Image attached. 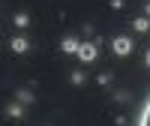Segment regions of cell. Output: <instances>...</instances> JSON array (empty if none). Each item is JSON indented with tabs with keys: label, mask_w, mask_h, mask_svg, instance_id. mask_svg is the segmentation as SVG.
I'll use <instances>...</instances> for the list:
<instances>
[{
	"label": "cell",
	"mask_w": 150,
	"mask_h": 126,
	"mask_svg": "<svg viewBox=\"0 0 150 126\" xmlns=\"http://www.w3.org/2000/svg\"><path fill=\"white\" fill-rule=\"evenodd\" d=\"M75 54H78L81 63H93L99 51H96V45H93V42H78V51H75Z\"/></svg>",
	"instance_id": "6da1fadb"
},
{
	"label": "cell",
	"mask_w": 150,
	"mask_h": 126,
	"mask_svg": "<svg viewBox=\"0 0 150 126\" xmlns=\"http://www.w3.org/2000/svg\"><path fill=\"white\" fill-rule=\"evenodd\" d=\"M111 51H114L117 57H126L132 51V39L129 36H114V42H111Z\"/></svg>",
	"instance_id": "7a4b0ae2"
},
{
	"label": "cell",
	"mask_w": 150,
	"mask_h": 126,
	"mask_svg": "<svg viewBox=\"0 0 150 126\" xmlns=\"http://www.w3.org/2000/svg\"><path fill=\"white\" fill-rule=\"evenodd\" d=\"M6 114H9V117H18V120H21V117H24V105H21L18 99H15V102H9V105H6Z\"/></svg>",
	"instance_id": "3957f363"
},
{
	"label": "cell",
	"mask_w": 150,
	"mask_h": 126,
	"mask_svg": "<svg viewBox=\"0 0 150 126\" xmlns=\"http://www.w3.org/2000/svg\"><path fill=\"white\" fill-rule=\"evenodd\" d=\"M60 48H63L66 54H75V51H78V39H75V36H66V39L60 42Z\"/></svg>",
	"instance_id": "277c9868"
},
{
	"label": "cell",
	"mask_w": 150,
	"mask_h": 126,
	"mask_svg": "<svg viewBox=\"0 0 150 126\" xmlns=\"http://www.w3.org/2000/svg\"><path fill=\"white\" fill-rule=\"evenodd\" d=\"M27 48H30L27 39H21V36H15V39H12V51H15V54H24Z\"/></svg>",
	"instance_id": "5b68a950"
},
{
	"label": "cell",
	"mask_w": 150,
	"mask_h": 126,
	"mask_svg": "<svg viewBox=\"0 0 150 126\" xmlns=\"http://www.w3.org/2000/svg\"><path fill=\"white\" fill-rule=\"evenodd\" d=\"M132 27L138 30V33H147V30H150V21H147V18L141 15V18H135V21H132Z\"/></svg>",
	"instance_id": "8992f818"
},
{
	"label": "cell",
	"mask_w": 150,
	"mask_h": 126,
	"mask_svg": "<svg viewBox=\"0 0 150 126\" xmlns=\"http://www.w3.org/2000/svg\"><path fill=\"white\" fill-rule=\"evenodd\" d=\"M15 99H18L21 105H30V102H33V93H30V90H18V93H15Z\"/></svg>",
	"instance_id": "52a82bcc"
},
{
	"label": "cell",
	"mask_w": 150,
	"mask_h": 126,
	"mask_svg": "<svg viewBox=\"0 0 150 126\" xmlns=\"http://www.w3.org/2000/svg\"><path fill=\"white\" fill-rule=\"evenodd\" d=\"M138 126H150V99H147V105H144L141 117H138Z\"/></svg>",
	"instance_id": "ba28073f"
},
{
	"label": "cell",
	"mask_w": 150,
	"mask_h": 126,
	"mask_svg": "<svg viewBox=\"0 0 150 126\" xmlns=\"http://www.w3.org/2000/svg\"><path fill=\"white\" fill-rule=\"evenodd\" d=\"M15 24H18V27H27V24H30V15H27V12H18V15H15Z\"/></svg>",
	"instance_id": "9c48e42d"
},
{
	"label": "cell",
	"mask_w": 150,
	"mask_h": 126,
	"mask_svg": "<svg viewBox=\"0 0 150 126\" xmlns=\"http://www.w3.org/2000/svg\"><path fill=\"white\" fill-rule=\"evenodd\" d=\"M72 84H84V75L81 72H72Z\"/></svg>",
	"instance_id": "30bf717a"
},
{
	"label": "cell",
	"mask_w": 150,
	"mask_h": 126,
	"mask_svg": "<svg viewBox=\"0 0 150 126\" xmlns=\"http://www.w3.org/2000/svg\"><path fill=\"white\" fill-rule=\"evenodd\" d=\"M144 63H147V69H150V48H147V54H144Z\"/></svg>",
	"instance_id": "8fae6325"
},
{
	"label": "cell",
	"mask_w": 150,
	"mask_h": 126,
	"mask_svg": "<svg viewBox=\"0 0 150 126\" xmlns=\"http://www.w3.org/2000/svg\"><path fill=\"white\" fill-rule=\"evenodd\" d=\"M147 15H150V3H147Z\"/></svg>",
	"instance_id": "7c38bea8"
}]
</instances>
